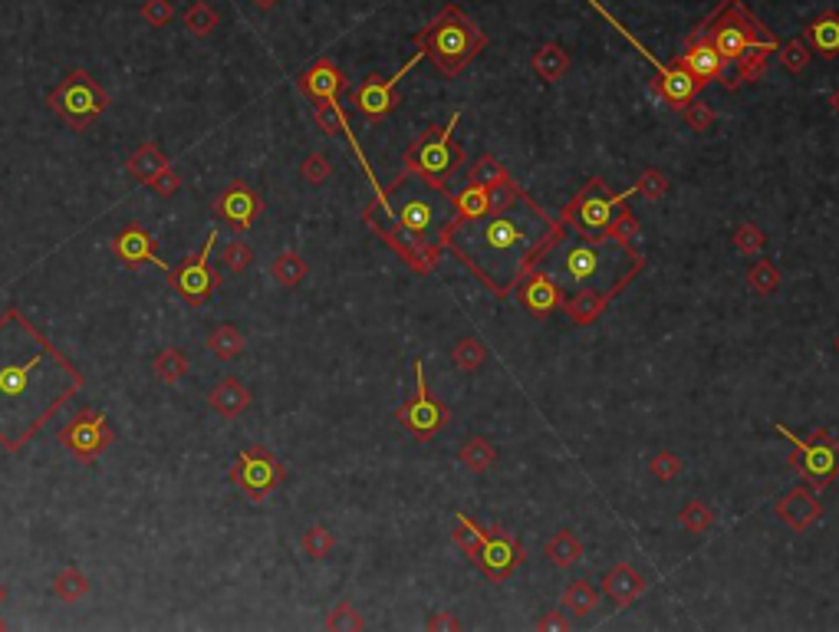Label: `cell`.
I'll return each mask as SVG.
<instances>
[{
    "label": "cell",
    "mask_w": 839,
    "mask_h": 632,
    "mask_svg": "<svg viewBox=\"0 0 839 632\" xmlns=\"http://www.w3.org/2000/svg\"><path fill=\"white\" fill-rule=\"evenodd\" d=\"M109 103H112L109 93L86 70H70L47 96V106L53 109V116L63 119L76 132L93 126L102 112L109 109Z\"/></svg>",
    "instance_id": "9c48e42d"
},
{
    "label": "cell",
    "mask_w": 839,
    "mask_h": 632,
    "mask_svg": "<svg viewBox=\"0 0 839 632\" xmlns=\"http://www.w3.org/2000/svg\"><path fill=\"white\" fill-rule=\"evenodd\" d=\"M152 369H155L158 382H168V386H175L178 379H185V372H188V356L181 353V349L168 346V349H162V353L155 356Z\"/></svg>",
    "instance_id": "8d00e7d4"
},
{
    "label": "cell",
    "mask_w": 839,
    "mask_h": 632,
    "mask_svg": "<svg viewBox=\"0 0 839 632\" xmlns=\"http://www.w3.org/2000/svg\"><path fill=\"white\" fill-rule=\"evenodd\" d=\"M422 60H425V56L415 53L399 73H395V76H385V79H382L379 73H369L356 89H349V103H353V109H356L366 122H382L385 116H392V112L399 109V103H402L399 83H402V79H405L408 73H412Z\"/></svg>",
    "instance_id": "5bb4252c"
},
{
    "label": "cell",
    "mask_w": 839,
    "mask_h": 632,
    "mask_svg": "<svg viewBox=\"0 0 839 632\" xmlns=\"http://www.w3.org/2000/svg\"><path fill=\"white\" fill-rule=\"evenodd\" d=\"M691 33L711 40L721 60L734 66V76L724 83L728 93L741 89L744 83H757L767 73L770 56L780 47L774 33L744 0H718V7L698 27H691Z\"/></svg>",
    "instance_id": "277c9868"
},
{
    "label": "cell",
    "mask_w": 839,
    "mask_h": 632,
    "mask_svg": "<svg viewBox=\"0 0 839 632\" xmlns=\"http://www.w3.org/2000/svg\"><path fill=\"white\" fill-rule=\"evenodd\" d=\"M461 122V112H455L445 126H428L418 139L405 149L402 158V172L392 178L389 188H382V195H376L379 205L389 201V195H395L408 175L422 178L425 188L438 191V195H448V178L464 165V149L455 142V126Z\"/></svg>",
    "instance_id": "8992f818"
},
{
    "label": "cell",
    "mask_w": 839,
    "mask_h": 632,
    "mask_svg": "<svg viewBox=\"0 0 839 632\" xmlns=\"http://www.w3.org/2000/svg\"><path fill=\"white\" fill-rule=\"evenodd\" d=\"M599 593L589 580H573L570 586L563 590V613H570L573 619H586L589 613H596L599 609Z\"/></svg>",
    "instance_id": "4dcf8cb0"
},
{
    "label": "cell",
    "mask_w": 839,
    "mask_h": 632,
    "mask_svg": "<svg viewBox=\"0 0 839 632\" xmlns=\"http://www.w3.org/2000/svg\"><path fill=\"white\" fill-rule=\"evenodd\" d=\"M833 349H836V353H839V336H836V343H833Z\"/></svg>",
    "instance_id": "6125c7cd"
},
{
    "label": "cell",
    "mask_w": 839,
    "mask_h": 632,
    "mask_svg": "<svg viewBox=\"0 0 839 632\" xmlns=\"http://www.w3.org/2000/svg\"><path fill=\"white\" fill-rule=\"evenodd\" d=\"M471 563L491 583H504L507 577H514V573L527 563V550L507 527L497 524V527L484 530V540H481L478 553L471 557Z\"/></svg>",
    "instance_id": "2e32d148"
},
{
    "label": "cell",
    "mask_w": 839,
    "mask_h": 632,
    "mask_svg": "<svg viewBox=\"0 0 839 632\" xmlns=\"http://www.w3.org/2000/svg\"><path fill=\"white\" fill-rule=\"evenodd\" d=\"M395 422H399L412 438H418V442H432L441 428L451 422L448 405L428 392L422 359H415V392H412V399H405L399 409H395Z\"/></svg>",
    "instance_id": "7c38bea8"
},
{
    "label": "cell",
    "mask_w": 839,
    "mask_h": 632,
    "mask_svg": "<svg viewBox=\"0 0 839 632\" xmlns=\"http://www.w3.org/2000/svg\"><path fill=\"white\" fill-rule=\"evenodd\" d=\"M86 386L24 310L0 313V448L17 455Z\"/></svg>",
    "instance_id": "6da1fadb"
},
{
    "label": "cell",
    "mask_w": 839,
    "mask_h": 632,
    "mask_svg": "<svg viewBox=\"0 0 839 632\" xmlns=\"http://www.w3.org/2000/svg\"><path fill=\"white\" fill-rule=\"evenodd\" d=\"M777 56H780V63H784V70L797 76V73H803V70H807V66H810L813 50L807 47V40L797 37V40L780 43V47H777Z\"/></svg>",
    "instance_id": "b9f144b4"
},
{
    "label": "cell",
    "mask_w": 839,
    "mask_h": 632,
    "mask_svg": "<svg viewBox=\"0 0 839 632\" xmlns=\"http://www.w3.org/2000/svg\"><path fill=\"white\" fill-rule=\"evenodd\" d=\"M632 188H636V195H642L645 201H662L668 191V178L659 172V168H645Z\"/></svg>",
    "instance_id": "c3c4849f"
},
{
    "label": "cell",
    "mask_w": 839,
    "mask_h": 632,
    "mask_svg": "<svg viewBox=\"0 0 839 632\" xmlns=\"http://www.w3.org/2000/svg\"><path fill=\"white\" fill-rule=\"evenodd\" d=\"M172 165L168 162V155L158 149L155 142H142L139 149H135L132 155H129V165H126V172L135 178V182H142V185H149L152 178L158 175V172H165V168Z\"/></svg>",
    "instance_id": "f1b7e54d"
},
{
    "label": "cell",
    "mask_w": 839,
    "mask_h": 632,
    "mask_svg": "<svg viewBox=\"0 0 839 632\" xmlns=\"http://www.w3.org/2000/svg\"><path fill=\"white\" fill-rule=\"evenodd\" d=\"M645 590H649V583H645V577L636 567H632L629 560H619L616 567H612L603 577V596L616 609L632 606Z\"/></svg>",
    "instance_id": "603a6c76"
},
{
    "label": "cell",
    "mask_w": 839,
    "mask_h": 632,
    "mask_svg": "<svg viewBox=\"0 0 839 632\" xmlns=\"http://www.w3.org/2000/svg\"><path fill=\"white\" fill-rule=\"evenodd\" d=\"M537 629H557V632H566V629H570V616L560 613V609H550L547 616L537 619Z\"/></svg>",
    "instance_id": "6f0895ef"
},
{
    "label": "cell",
    "mask_w": 839,
    "mask_h": 632,
    "mask_svg": "<svg viewBox=\"0 0 839 632\" xmlns=\"http://www.w3.org/2000/svg\"><path fill=\"white\" fill-rule=\"evenodd\" d=\"M731 241H734V247H738L741 254H747V257H761L764 251H767V234L757 228L754 221H744V224H738V228H734V234H731Z\"/></svg>",
    "instance_id": "60d3db41"
},
{
    "label": "cell",
    "mask_w": 839,
    "mask_h": 632,
    "mask_svg": "<svg viewBox=\"0 0 839 632\" xmlns=\"http://www.w3.org/2000/svg\"><path fill=\"white\" fill-rule=\"evenodd\" d=\"M504 178H510V172L504 168V162H497V155H481L478 162L471 165V172H468V182L471 185H484V188L504 182Z\"/></svg>",
    "instance_id": "7bdbcfd3"
},
{
    "label": "cell",
    "mask_w": 839,
    "mask_h": 632,
    "mask_svg": "<svg viewBox=\"0 0 839 632\" xmlns=\"http://www.w3.org/2000/svg\"><path fill=\"white\" fill-rule=\"evenodd\" d=\"M530 70H534L543 83H560V79L570 73V53H566L560 43H543V47H537L534 56H530Z\"/></svg>",
    "instance_id": "83f0119b"
},
{
    "label": "cell",
    "mask_w": 839,
    "mask_h": 632,
    "mask_svg": "<svg viewBox=\"0 0 839 632\" xmlns=\"http://www.w3.org/2000/svg\"><path fill=\"white\" fill-rule=\"evenodd\" d=\"M682 116H685V126L691 132H698V135H705L714 126V109L705 106V103H698V99H691V103L682 109Z\"/></svg>",
    "instance_id": "f5cc1de1"
},
{
    "label": "cell",
    "mask_w": 839,
    "mask_h": 632,
    "mask_svg": "<svg viewBox=\"0 0 839 632\" xmlns=\"http://www.w3.org/2000/svg\"><path fill=\"white\" fill-rule=\"evenodd\" d=\"M221 241V231L211 228L198 254H188L185 261L168 267V287H172L188 307H204L221 290V274L211 267V254Z\"/></svg>",
    "instance_id": "8fae6325"
},
{
    "label": "cell",
    "mask_w": 839,
    "mask_h": 632,
    "mask_svg": "<svg viewBox=\"0 0 839 632\" xmlns=\"http://www.w3.org/2000/svg\"><path fill=\"white\" fill-rule=\"evenodd\" d=\"M632 195H636V188H626V191H619V195H612L603 178H589V182L563 205L560 221L566 228H573L576 234H589V237L603 234L609 224L616 221V214L629 205Z\"/></svg>",
    "instance_id": "30bf717a"
},
{
    "label": "cell",
    "mask_w": 839,
    "mask_h": 632,
    "mask_svg": "<svg viewBox=\"0 0 839 632\" xmlns=\"http://www.w3.org/2000/svg\"><path fill=\"white\" fill-rule=\"evenodd\" d=\"M0 629H7V623H4V619H0Z\"/></svg>",
    "instance_id": "be15d7a7"
},
{
    "label": "cell",
    "mask_w": 839,
    "mask_h": 632,
    "mask_svg": "<svg viewBox=\"0 0 839 632\" xmlns=\"http://www.w3.org/2000/svg\"><path fill=\"white\" fill-rule=\"evenodd\" d=\"M448 201H451V208H455V214H451L455 221H474V218L491 214V188H484V185L468 182V188L451 191Z\"/></svg>",
    "instance_id": "4316f807"
},
{
    "label": "cell",
    "mask_w": 839,
    "mask_h": 632,
    "mask_svg": "<svg viewBox=\"0 0 839 632\" xmlns=\"http://www.w3.org/2000/svg\"><path fill=\"white\" fill-rule=\"evenodd\" d=\"M451 363H455L461 372H474L487 363V346L478 340V336H461V340L451 346Z\"/></svg>",
    "instance_id": "836d02e7"
},
{
    "label": "cell",
    "mask_w": 839,
    "mask_h": 632,
    "mask_svg": "<svg viewBox=\"0 0 839 632\" xmlns=\"http://www.w3.org/2000/svg\"><path fill=\"white\" fill-rule=\"evenodd\" d=\"M514 300L524 307L530 316H537V320H543V316H550V313H557L563 307V300H566V290L553 280L547 270H527L524 277H520V284L514 287Z\"/></svg>",
    "instance_id": "ac0fdd59"
},
{
    "label": "cell",
    "mask_w": 839,
    "mask_h": 632,
    "mask_svg": "<svg viewBox=\"0 0 839 632\" xmlns=\"http://www.w3.org/2000/svg\"><path fill=\"white\" fill-rule=\"evenodd\" d=\"M606 307H609V300L603 297V293H596V290H570L560 310H566V316H570L576 326H589V323H596L599 316L606 313Z\"/></svg>",
    "instance_id": "484cf974"
},
{
    "label": "cell",
    "mask_w": 839,
    "mask_h": 632,
    "mask_svg": "<svg viewBox=\"0 0 839 632\" xmlns=\"http://www.w3.org/2000/svg\"><path fill=\"white\" fill-rule=\"evenodd\" d=\"M208 349L218 359H237L244 353V336L237 333V326H231V323H221L218 330H211V336H208Z\"/></svg>",
    "instance_id": "74e56055"
},
{
    "label": "cell",
    "mask_w": 839,
    "mask_h": 632,
    "mask_svg": "<svg viewBox=\"0 0 839 632\" xmlns=\"http://www.w3.org/2000/svg\"><path fill=\"white\" fill-rule=\"evenodd\" d=\"M297 89L306 99H313V103H323V99H339V96H343L346 89H349V79L330 60V56H320V60L310 63L297 76Z\"/></svg>",
    "instance_id": "ffe728a7"
},
{
    "label": "cell",
    "mask_w": 839,
    "mask_h": 632,
    "mask_svg": "<svg viewBox=\"0 0 839 632\" xmlns=\"http://www.w3.org/2000/svg\"><path fill=\"white\" fill-rule=\"evenodd\" d=\"M109 247H112V254H116L126 267L152 264V267H165L168 270V264L162 261V254H158V247H155L152 231L145 228V224H139V221H132L122 231L112 234Z\"/></svg>",
    "instance_id": "d6986e66"
},
{
    "label": "cell",
    "mask_w": 839,
    "mask_h": 632,
    "mask_svg": "<svg viewBox=\"0 0 839 632\" xmlns=\"http://www.w3.org/2000/svg\"><path fill=\"white\" fill-rule=\"evenodd\" d=\"M747 287L757 297H770L777 287H780V270L774 261H767V257H757V261L747 267Z\"/></svg>",
    "instance_id": "e575fe53"
},
{
    "label": "cell",
    "mask_w": 839,
    "mask_h": 632,
    "mask_svg": "<svg viewBox=\"0 0 839 632\" xmlns=\"http://www.w3.org/2000/svg\"><path fill=\"white\" fill-rule=\"evenodd\" d=\"M678 63L685 66V70L701 79V83H711V79H728V63L721 60V53L711 47V40L698 37V33L688 30V37L682 40V56H678Z\"/></svg>",
    "instance_id": "44dd1931"
},
{
    "label": "cell",
    "mask_w": 839,
    "mask_h": 632,
    "mask_svg": "<svg viewBox=\"0 0 839 632\" xmlns=\"http://www.w3.org/2000/svg\"><path fill=\"white\" fill-rule=\"evenodd\" d=\"M254 4H257L260 10H270V7H277V4H280V0H254Z\"/></svg>",
    "instance_id": "91938a15"
},
{
    "label": "cell",
    "mask_w": 839,
    "mask_h": 632,
    "mask_svg": "<svg viewBox=\"0 0 839 632\" xmlns=\"http://www.w3.org/2000/svg\"><path fill=\"white\" fill-rule=\"evenodd\" d=\"M333 534H330V527H323V524H313V527H306L303 530V553L310 560H323V557H330V550H333Z\"/></svg>",
    "instance_id": "f6af8a7d"
},
{
    "label": "cell",
    "mask_w": 839,
    "mask_h": 632,
    "mask_svg": "<svg viewBox=\"0 0 839 632\" xmlns=\"http://www.w3.org/2000/svg\"><path fill=\"white\" fill-rule=\"evenodd\" d=\"M185 27L195 33V37H208L218 27V10L211 4H204V0H195L188 10H185Z\"/></svg>",
    "instance_id": "ee69618b"
},
{
    "label": "cell",
    "mask_w": 839,
    "mask_h": 632,
    "mask_svg": "<svg viewBox=\"0 0 839 632\" xmlns=\"http://www.w3.org/2000/svg\"><path fill=\"white\" fill-rule=\"evenodd\" d=\"M649 471H652V478H659V481H675L678 474L685 471V461L678 458L675 451H655L649 458Z\"/></svg>",
    "instance_id": "7dc6e473"
},
{
    "label": "cell",
    "mask_w": 839,
    "mask_h": 632,
    "mask_svg": "<svg viewBox=\"0 0 839 632\" xmlns=\"http://www.w3.org/2000/svg\"><path fill=\"white\" fill-rule=\"evenodd\" d=\"M283 478H287V468H283L267 448H257V445L244 448L231 465L234 488H241L254 504L264 501L270 491H277Z\"/></svg>",
    "instance_id": "9a60e30c"
},
{
    "label": "cell",
    "mask_w": 839,
    "mask_h": 632,
    "mask_svg": "<svg viewBox=\"0 0 839 632\" xmlns=\"http://www.w3.org/2000/svg\"><path fill=\"white\" fill-rule=\"evenodd\" d=\"M326 629H366V619H362V613L353 603H339L326 616Z\"/></svg>",
    "instance_id": "816d5d0a"
},
{
    "label": "cell",
    "mask_w": 839,
    "mask_h": 632,
    "mask_svg": "<svg viewBox=\"0 0 839 632\" xmlns=\"http://www.w3.org/2000/svg\"><path fill=\"white\" fill-rule=\"evenodd\" d=\"M543 557H547L553 567H560V570H570L580 563L583 557V544H580V537L573 534V530H557L550 540H547V547H543Z\"/></svg>",
    "instance_id": "f546056e"
},
{
    "label": "cell",
    "mask_w": 839,
    "mask_h": 632,
    "mask_svg": "<svg viewBox=\"0 0 839 632\" xmlns=\"http://www.w3.org/2000/svg\"><path fill=\"white\" fill-rule=\"evenodd\" d=\"M412 43L441 76H458L484 53L487 33L458 4H445L432 24L415 33Z\"/></svg>",
    "instance_id": "5b68a950"
},
{
    "label": "cell",
    "mask_w": 839,
    "mask_h": 632,
    "mask_svg": "<svg viewBox=\"0 0 839 632\" xmlns=\"http://www.w3.org/2000/svg\"><path fill=\"white\" fill-rule=\"evenodd\" d=\"M211 211L218 214L224 224H231L234 231L244 234V231H251L254 224H257L260 211H264V198H260L247 182L237 178V182H231L218 198H214Z\"/></svg>",
    "instance_id": "e0dca14e"
},
{
    "label": "cell",
    "mask_w": 839,
    "mask_h": 632,
    "mask_svg": "<svg viewBox=\"0 0 839 632\" xmlns=\"http://www.w3.org/2000/svg\"><path fill=\"white\" fill-rule=\"evenodd\" d=\"M306 274H310V264L303 261V257L297 254V251H283L280 257H274V261H270V277L277 280L280 287H300L303 280H306Z\"/></svg>",
    "instance_id": "1f68e13d"
},
{
    "label": "cell",
    "mask_w": 839,
    "mask_h": 632,
    "mask_svg": "<svg viewBox=\"0 0 839 632\" xmlns=\"http://www.w3.org/2000/svg\"><path fill=\"white\" fill-rule=\"evenodd\" d=\"M586 4H589V10H593V14H599V17H603L606 24H609L612 30H616L619 37L626 40L632 50H636L639 56H645V63H652V66H655L652 93L659 96V99H662V103H665L668 109L682 112V109H685V106L691 103V99H698V93H701V89H705V83H701V79H695V76H691V73L685 70V66L678 63V60H675V63H662L659 56H655L652 50H645V47H642V40L636 37V33H632L629 27H622L619 20L612 17V14H609V10H606L603 4H599V0H586Z\"/></svg>",
    "instance_id": "52a82bcc"
},
{
    "label": "cell",
    "mask_w": 839,
    "mask_h": 632,
    "mask_svg": "<svg viewBox=\"0 0 839 632\" xmlns=\"http://www.w3.org/2000/svg\"><path fill=\"white\" fill-rule=\"evenodd\" d=\"M56 442L70 451L79 465H93L102 451L112 448V442H116V428L109 425V419L99 409H79L73 419L56 432Z\"/></svg>",
    "instance_id": "4fadbf2b"
},
{
    "label": "cell",
    "mask_w": 839,
    "mask_h": 632,
    "mask_svg": "<svg viewBox=\"0 0 839 632\" xmlns=\"http://www.w3.org/2000/svg\"><path fill=\"white\" fill-rule=\"evenodd\" d=\"M830 109H833V112H836V116H839V86H836V89H833V93H830Z\"/></svg>",
    "instance_id": "680465c9"
},
{
    "label": "cell",
    "mask_w": 839,
    "mask_h": 632,
    "mask_svg": "<svg viewBox=\"0 0 839 632\" xmlns=\"http://www.w3.org/2000/svg\"><path fill=\"white\" fill-rule=\"evenodd\" d=\"M774 517L777 521H784L790 530H810L816 521L823 517V504L816 498V491L807 488V484H797V488H790L784 498L774 504Z\"/></svg>",
    "instance_id": "7402d4cb"
},
{
    "label": "cell",
    "mask_w": 839,
    "mask_h": 632,
    "mask_svg": "<svg viewBox=\"0 0 839 632\" xmlns=\"http://www.w3.org/2000/svg\"><path fill=\"white\" fill-rule=\"evenodd\" d=\"M484 530L487 527H481L478 521H471L468 514H455V530H451V540H455V544L464 550V557L471 560L474 553H478V547H481Z\"/></svg>",
    "instance_id": "f35d334b"
},
{
    "label": "cell",
    "mask_w": 839,
    "mask_h": 632,
    "mask_svg": "<svg viewBox=\"0 0 839 632\" xmlns=\"http://www.w3.org/2000/svg\"><path fill=\"white\" fill-rule=\"evenodd\" d=\"M803 40L813 53H820L823 60H833L839 56V14L836 10H823L820 17H813L807 27H803Z\"/></svg>",
    "instance_id": "d4e9b609"
},
{
    "label": "cell",
    "mask_w": 839,
    "mask_h": 632,
    "mask_svg": "<svg viewBox=\"0 0 839 632\" xmlns=\"http://www.w3.org/2000/svg\"><path fill=\"white\" fill-rule=\"evenodd\" d=\"M566 234V224L547 214L527 191H520L514 205L491 211L474 221L448 218L441 224V247L458 257L474 277L504 300L514 293L520 277L540 264V257Z\"/></svg>",
    "instance_id": "7a4b0ae2"
},
{
    "label": "cell",
    "mask_w": 839,
    "mask_h": 632,
    "mask_svg": "<svg viewBox=\"0 0 839 632\" xmlns=\"http://www.w3.org/2000/svg\"><path fill=\"white\" fill-rule=\"evenodd\" d=\"M142 17H145V24H149V27L162 30V27L172 24L175 7H172V0H145V4H142Z\"/></svg>",
    "instance_id": "db71d44e"
},
{
    "label": "cell",
    "mask_w": 839,
    "mask_h": 632,
    "mask_svg": "<svg viewBox=\"0 0 839 632\" xmlns=\"http://www.w3.org/2000/svg\"><path fill=\"white\" fill-rule=\"evenodd\" d=\"M425 629H435V632H458L461 629V619H455L445 609H435L432 616L425 619Z\"/></svg>",
    "instance_id": "9f6ffc18"
},
{
    "label": "cell",
    "mask_w": 839,
    "mask_h": 632,
    "mask_svg": "<svg viewBox=\"0 0 839 632\" xmlns=\"http://www.w3.org/2000/svg\"><path fill=\"white\" fill-rule=\"evenodd\" d=\"M774 432L784 435L790 442V471H797V478L813 491H823L839 478V442L826 432V428H813L807 438L790 432V425L774 422Z\"/></svg>",
    "instance_id": "ba28073f"
},
{
    "label": "cell",
    "mask_w": 839,
    "mask_h": 632,
    "mask_svg": "<svg viewBox=\"0 0 839 632\" xmlns=\"http://www.w3.org/2000/svg\"><path fill=\"white\" fill-rule=\"evenodd\" d=\"M300 175L306 178L310 185H323L326 178L333 175V162L326 158L323 152H310L303 158V165H300Z\"/></svg>",
    "instance_id": "f907efd6"
},
{
    "label": "cell",
    "mask_w": 839,
    "mask_h": 632,
    "mask_svg": "<svg viewBox=\"0 0 839 632\" xmlns=\"http://www.w3.org/2000/svg\"><path fill=\"white\" fill-rule=\"evenodd\" d=\"M4 603H7V590L0 586V606H4Z\"/></svg>",
    "instance_id": "94428289"
},
{
    "label": "cell",
    "mask_w": 839,
    "mask_h": 632,
    "mask_svg": "<svg viewBox=\"0 0 839 632\" xmlns=\"http://www.w3.org/2000/svg\"><path fill=\"white\" fill-rule=\"evenodd\" d=\"M540 270L557 280V284L570 290H596L606 300L619 297L632 280L642 274L645 254L636 251V244L616 241L609 234H580L573 241H566V234L547 254L540 257Z\"/></svg>",
    "instance_id": "3957f363"
},
{
    "label": "cell",
    "mask_w": 839,
    "mask_h": 632,
    "mask_svg": "<svg viewBox=\"0 0 839 632\" xmlns=\"http://www.w3.org/2000/svg\"><path fill=\"white\" fill-rule=\"evenodd\" d=\"M603 234L616 237V241H626V244L639 241V218H636V214H632V208L626 205V208H622V211L616 214V221H612Z\"/></svg>",
    "instance_id": "681fc988"
},
{
    "label": "cell",
    "mask_w": 839,
    "mask_h": 632,
    "mask_svg": "<svg viewBox=\"0 0 839 632\" xmlns=\"http://www.w3.org/2000/svg\"><path fill=\"white\" fill-rule=\"evenodd\" d=\"M221 267H228L231 274H247L254 267V251L244 241H228L221 247Z\"/></svg>",
    "instance_id": "bcb514c9"
},
{
    "label": "cell",
    "mask_w": 839,
    "mask_h": 632,
    "mask_svg": "<svg viewBox=\"0 0 839 632\" xmlns=\"http://www.w3.org/2000/svg\"><path fill=\"white\" fill-rule=\"evenodd\" d=\"M251 402H254L251 389H247L237 376H224L218 386L208 392V405L218 415H224V419H237V415H244L247 409H251Z\"/></svg>",
    "instance_id": "cb8c5ba5"
},
{
    "label": "cell",
    "mask_w": 839,
    "mask_h": 632,
    "mask_svg": "<svg viewBox=\"0 0 839 632\" xmlns=\"http://www.w3.org/2000/svg\"><path fill=\"white\" fill-rule=\"evenodd\" d=\"M53 593L60 596L63 603H79L89 593V577H86L83 570L66 567V570H60L53 577Z\"/></svg>",
    "instance_id": "d590c367"
},
{
    "label": "cell",
    "mask_w": 839,
    "mask_h": 632,
    "mask_svg": "<svg viewBox=\"0 0 839 632\" xmlns=\"http://www.w3.org/2000/svg\"><path fill=\"white\" fill-rule=\"evenodd\" d=\"M678 524H682V530H688V534H705V530L714 527V511L705 501L691 498V501H685L682 511H678Z\"/></svg>",
    "instance_id": "ab89813d"
},
{
    "label": "cell",
    "mask_w": 839,
    "mask_h": 632,
    "mask_svg": "<svg viewBox=\"0 0 839 632\" xmlns=\"http://www.w3.org/2000/svg\"><path fill=\"white\" fill-rule=\"evenodd\" d=\"M458 461L464 468H471L474 474H484L487 468L497 465V448L487 442V438H468L458 448Z\"/></svg>",
    "instance_id": "d6a6232c"
},
{
    "label": "cell",
    "mask_w": 839,
    "mask_h": 632,
    "mask_svg": "<svg viewBox=\"0 0 839 632\" xmlns=\"http://www.w3.org/2000/svg\"><path fill=\"white\" fill-rule=\"evenodd\" d=\"M149 188L155 191L158 198H175V195H178V188H181V175L175 172L172 165H168L165 172H158V175L152 178Z\"/></svg>",
    "instance_id": "11a10c76"
}]
</instances>
